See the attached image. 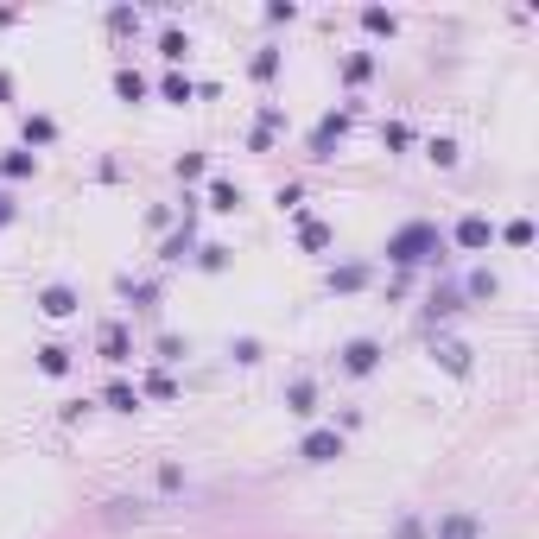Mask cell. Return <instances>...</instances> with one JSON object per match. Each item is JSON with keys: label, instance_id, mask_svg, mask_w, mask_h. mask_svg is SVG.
I'll use <instances>...</instances> for the list:
<instances>
[{"label": "cell", "instance_id": "39", "mask_svg": "<svg viewBox=\"0 0 539 539\" xmlns=\"http://www.w3.org/2000/svg\"><path fill=\"white\" fill-rule=\"evenodd\" d=\"M299 197H305L299 184H280V190H274V204H280V210H299Z\"/></svg>", "mask_w": 539, "mask_h": 539}, {"label": "cell", "instance_id": "25", "mask_svg": "<svg viewBox=\"0 0 539 539\" xmlns=\"http://www.w3.org/2000/svg\"><path fill=\"white\" fill-rule=\"evenodd\" d=\"M451 311H463V292H457V286L432 292V317H451Z\"/></svg>", "mask_w": 539, "mask_h": 539}, {"label": "cell", "instance_id": "10", "mask_svg": "<svg viewBox=\"0 0 539 539\" xmlns=\"http://www.w3.org/2000/svg\"><path fill=\"white\" fill-rule=\"evenodd\" d=\"M32 172H38V153H26V147L0 153V178H32Z\"/></svg>", "mask_w": 539, "mask_h": 539}, {"label": "cell", "instance_id": "30", "mask_svg": "<svg viewBox=\"0 0 539 539\" xmlns=\"http://www.w3.org/2000/svg\"><path fill=\"white\" fill-rule=\"evenodd\" d=\"M159 51H165V57H172V63H178V57H184V51H190V38H184V32H178V26H172V32H165V38H159Z\"/></svg>", "mask_w": 539, "mask_h": 539}, {"label": "cell", "instance_id": "1", "mask_svg": "<svg viewBox=\"0 0 539 539\" xmlns=\"http://www.w3.org/2000/svg\"><path fill=\"white\" fill-rule=\"evenodd\" d=\"M438 254H444L438 223H407V229L387 235V260H393V266H425V260H438Z\"/></svg>", "mask_w": 539, "mask_h": 539}, {"label": "cell", "instance_id": "28", "mask_svg": "<svg viewBox=\"0 0 539 539\" xmlns=\"http://www.w3.org/2000/svg\"><path fill=\"white\" fill-rule=\"evenodd\" d=\"M274 71H280V51H274V45H260V51H254V77L266 83V77H274Z\"/></svg>", "mask_w": 539, "mask_h": 539}, {"label": "cell", "instance_id": "7", "mask_svg": "<svg viewBox=\"0 0 539 539\" xmlns=\"http://www.w3.org/2000/svg\"><path fill=\"white\" fill-rule=\"evenodd\" d=\"M495 241V229H489V216H463L457 223V248H469V254H483Z\"/></svg>", "mask_w": 539, "mask_h": 539}, {"label": "cell", "instance_id": "18", "mask_svg": "<svg viewBox=\"0 0 539 539\" xmlns=\"http://www.w3.org/2000/svg\"><path fill=\"white\" fill-rule=\"evenodd\" d=\"M438 539H476V520H469V514H444L438 520Z\"/></svg>", "mask_w": 539, "mask_h": 539}, {"label": "cell", "instance_id": "22", "mask_svg": "<svg viewBox=\"0 0 539 539\" xmlns=\"http://www.w3.org/2000/svg\"><path fill=\"white\" fill-rule=\"evenodd\" d=\"M121 299H133V305H153V299H159V286H153V280H121Z\"/></svg>", "mask_w": 539, "mask_h": 539}, {"label": "cell", "instance_id": "14", "mask_svg": "<svg viewBox=\"0 0 539 539\" xmlns=\"http://www.w3.org/2000/svg\"><path fill=\"white\" fill-rule=\"evenodd\" d=\"M210 210H223V216H235V210H241V184H229V178H216V184H210Z\"/></svg>", "mask_w": 539, "mask_h": 539}, {"label": "cell", "instance_id": "27", "mask_svg": "<svg viewBox=\"0 0 539 539\" xmlns=\"http://www.w3.org/2000/svg\"><path fill=\"white\" fill-rule=\"evenodd\" d=\"M197 266H210V274H223V266H229V248H223V241H210V248H197Z\"/></svg>", "mask_w": 539, "mask_h": 539}, {"label": "cell", "instance_id": "29", "mask_svg": "<svg viewBox=\"0 0 539 539\" xmlns=\"http://www.w3.org/2000/svg\"><path fill=\"white\" fill-rule=\"evenodd\" d=\"M362 26H368V32H387V38H393V26H400V20H393V13H381V7H362Z\"/></svg>", "mask_w": 539, "mask_h": 539}, {"label": "cell", "instance_id": "16", "mask_svg": "<svg viewBox=\"0 0 539 539\" xmlns=\"http://www.w3.org/2000/svg\"><path fill=\"white\" fill-rule=\"evenodd\" d=\"M114 96H121V102H140V96H147V77H140V71H114Z\"/></svg>", "mask_w": 539, "mask_h": 539}, {"label": "cell", "instance_id": "8", "mask_svg": "<svg viewBox=\"0 0 539 539\" xmlns=\"http://www.w3.org/2000/svg\"><path fill=\"white\" fill-rule=\"evenodd\" d=\"M77 305H83L77 286H45V292H38V311H45V317H71Z\"/></svg>", "mask_w": 539, "mask_h": 539}, {"label": "cell", "instance_id": "32", "mask_svg": "<svg viewBox=\"0 0 539 539\" xmlns=\"http://www.w3.org/2000/svg\"><path fill=\"white\" fill-rule=\"evenodd\" d=\"M178 178H184V184L204 178V153H184V159H178Z\"/></svg>", "mask_w": 539, "mask_h": 539}, {"label": "cell", "instance_id": "34", "mask_svg": "<svg viewBox=\"0 0 539 539\" xmlns=\"http://www.w3.org/2000/svg\"><path fill=\"white\" fill-rule=\"evenodd\" d=\"M159 362H184V336H159Z\"/></svg>", "mask_w": 539, "mask_h": 539}, {"label": "cell", "instance_id": "5", "mask_svg": "<svg viewBox=\"0 0 539 539\" xmlns=\"http://www.w3.org/2000/svg\"><path fill=\"white\" fill-rule=\"evenodd\" d=\"M96 350H102V362H127V356H133V336H127V324H102Z\"/></svg>", "mask_w": 539, "mask_h": 539}, {"label": "cell", "instance_id": "11", "mask_svg": "<svg viewBox=\"0 0 539 539\" xmlns=\"http://www.w3.org/2000/svg\"><path fill=\"white\" fill-rule=\"evenodd\" d=\"M280 127H286V114H280L274 102H266V108H260V121H254V133H248V147L260 153V147H266V140H274V133H280Z\"/></svg>", "mask_w": 539, "mask_h": 539}, {"label": "cell", "instance_id": "24", "mask_svg": "<svg viewBox=\"0 0 539 539\" xmlns=\"http://www.w3.org/2000/svg\"><path fill=\"white\" fill-rule=\"evenodd\" d=\"M501 241H508V248H533V223H526V216H514V223L501 229Z\"/></svg>", "mask_w": 539, "mask_h": 539}, {"label": "cell", "instance_id": "4", "mask_svg": "<svg viewBox=\"0 0 539 539\" xmlns=\"http://www.w3.org/2000/svg\"><path fill=\"white\" fill-rule=\"evenodd\" d=\"M381 368V343H375V336H350V343H343V375H375Z\"/></svg>", "mask_w": 539, "mask_h": 539}, {"label": "cell", "instance_id": "33", "mask_svg": "<svg viewBox=\"0 0 539 539\" xmlns=\"http://www.w3.org/2000/svg\"><path fill=\"white\" fill-rule=\"evenodd\" d=\"M469 299H495V274H469Z\"/></svg>", "mask_w": 539, "mask_h": 539}, {"label": "cell", "instance_id": "15", "mask_svg": "<svg viewBox=\"0 0 539 539\" xmlns=\"http://www.w3.org/2000/svg\"><path fill=\"white\" fill-rule=\"evenodd\" d=\"M330 241H336V229H330V223H311V216L299 223V248H311V254H317V248H330Z\"/></svg>", "mask_w": 539, "mask_h": 539}, {"label": "cell", "instance_id": "36", "mask_svg": "<svg viewBox=\"0 0 539 539\" xmlns=\"http://www.w3.org/2000/svg\"><path fill=\"white\" fill-rule=\"evenodd\" d=\"M108 26H114V32H133V26H140V13H133V7H114Z\"/></svg>", "mask_w": 539, "mask_h": 539}, {"label": "cell", "instance_id": "41", "mask_svg": "<svg viewBox=\"0 0 539 539\" xmlns=\"http://www.w3.org/2000/svg\"><path fill=\"white\" fill-rule=\"evenodd\" d=\"M7 96H13V77H7V71H0V102H7Z\"/></svg>", "mask_w": 539, "mask_h": 539}, {"label": "cell", "instance_id": "31", "mask_svg": "<svg viewBox=\"0 0 539 539\" xmlns=\"http://www.w3.org/2000/svg\"><path fill=\"white\" fill-rule=\"evenodd\" d=\"M425 153H432V165H457V140H432Z\"/></svg>", "mask_w": 539, "mask_h": 539}, {"label": "cell", "instance_id": "40", "mask_svg": "<svg viewBox=\"0 0 539 539\" xmlns=\"http://www.w3.org/2000/svg\"><path fill=\"white\" fill-rule=\"evenodd\" d=\"M13 216H20V210H13V197H7V190H0V229H7Z\"/></svg>", "mask_w": 539, "mask_h": 539}, {"label": "cell", "instance_id": "13", "mask_svg": "<svg viewBox=\"0 0 539 539\" xmlns=\"http://www.w3.org/2000/svg\"><path fill=\"white\" fill-rule=\"evenodd\" d=\"M432 362H444L451 375H469V350H463V343H451V336H444V343H432Z\"/></svg>", "mask_w": 539, "mask_h": 539}, {"label": "cell", "instance_id": "37", "mask_svg": "<svg viewBox=\"0 0 539 539\" xmlns=\"http://www.w3.org/2000/svg\"><path fill=\"white\" fill-rule=\"evenodd\" d=\"M229 356H235V362H260V343H254V336H241V343H229Z\"/></svg>", "mask_w": 539, "mask_h": 539}, {"label": "cell", "instance_id": "9", "mask_svg": "<svg viewBox=\"0 0 539 539\" xmlns=\"http://www.w3.org/2000/svg\"><path fill=\"white\" fill-rule=\"evenodd\" d=\"M324 286H330V292H362V286H368V266H362V260H350V266H330V274H324Z\"/></svg>", "mask_w": 539, "mask_h": 539}, {"label": "cell", "instance_id": "3", "mask_svg": "<svg viewBox=\"0 0 539 539\" xmlns=\"http://www.w3.org/2000/svg\"><path fill=\"white\" fill-rule=\"evenodd\" d=\"M299 457H305V463H336V457H343V432H336V425L305 432V438H299Z\"/></svg>", "mask_w": 539, "mask_h": 539}, {"label": "cell", "instance_id": "21", "mask_svg": "<svg viewBox=\"0 0 539 539\" xmlns=\"http://www.w3.org/2000/svg\"><path fill=\"white\" fill-rule=\"evenodd\" d=\"M159 96H165V102H190V96H197V83H190V77H178V71H172V77H165V83H159Z\"/></svg>", "mask_w": 539, "mask_h": 539}, {"label": "cell", "instance_id": "38", "mask_svg": "<svg viewBox=\"0 0 539 539\" xmlns=\"http://www.w3.org/2000/svg\"><path fill=\"white\" fill-rule=\"evenodd\" d=\"M147 393H153V400H172L178 387H172V375H147Z\"/></svg>", "mask_w": 539, "mask_h": 539}, {"label": "cell", "instance_id": "35", "mask_svg": "<svg viewBox=\"0 0 539 539\" xmlns=\"http://www.w3.org/2000/svg\"><path fill=\"white\" fill-rule=\"evenodd\" d=\"M393 539H425V520H419V514H407V520L393 526Z\"/></svg>", "mask_w": 539, "mask_h": 539}, {"label": "cell", "instance_id": "12", "mask_svg": "<svg viewBox=\"0 0 539 539\" xmlns=\"http://www.w3.org/2000/svg\"><path fill=\"white\" fill-rule=\"evenodd\" d=\"M20 133H26V153H32V147H51V140H57V121H51V114H26Z\"/></svg>", "mask_w": 539, "mask_h": 539}, {"label": "cell", "instance_id": "17", "mask_svg": "<svg viewBox=\"0 0 539 539\" xmlns=\"http://www.w3.org/2000/svg\"><path fill=\"white\" fill-rule=\"evenodd\" d=\"M38 368H45V375H71V350H63V343H45V350H38Z\"/></svg>", "mask_w": 539, "mask_h": 539}, {"label": "cell", "instance_id": "20", "mask_svg": "<svg viewBox=\"0 0 539 539\" xmlns=\"http://www.w3.org/2000/svg\"><path fill=\"white\" fill-rule=\"evenodd\" d=\"M190 241H197V235H190V210H184V229H178V235L159 248V260H184V254H190Z\"/></svg>", "mask_w": 539, "mask_h": 539}, {"label": "cell", "instance_id": "19", "mask_svg": "<svg viewBox=\"0 0 539 539\" xmlns=\"http://www.w3.org/2000/svg\"><path fill=\"white\" fill-rule=\"evenodd\" d=\"M102 400H108L114 413H133V407H140V387H127V381H114V387H108Z\"/></svg>", "mask_w": 539, "mask_h": 539}, {"label": "cell", "instance_id": "6", "mask_svg": "<svg viewBox=\"0 0 539 539\" xmlns=\"http://www.w3.org/2000/svg\"><path fill=\"white\" fill-rule=\"evenodd\" d=\"M286 407H292L299 419L317 413V381H311V375H292V381H286Z\"/></svg>", "mask_w": 539, "mask_h": 539}, {"label": "cell", "instance_id": "2", "mask_svg": "<svg viewBox=\"0 0 539 539\" xmlns=\"http://www.w3.org/2000/svg\"><path fill=\"white\" fill-rule=\"evenodd\" d=\"M350 127H356V114H350V108H330V114L311 127V159H336V147L350 140Z\"/></svg>", "mask_w": 539, "mask_h": 539}, {"label": "cell", "instance_id": "23", "mask_svg": "<svg viewBox=\"0 0 539 539\" xmlns=\"http://www.w3.org/2000/svg\"><path fill=\"white\" fill-rule=\"evenodd\" d=\"M407 140H413V127H407V121H381V147H393V153H400Z\"/></svg>", "mask_w": 539, "mask_h": 539}, {"label": "cell", "instance_id": "26", "mask_svg": "<svg viewBox=\"0 0 539 539\" xmlns=\"http://www.w3.org/2000/svg\"><path fill=\"white\" fill-rule=\"evenodd\" d=\"M343 77H350V83H368V77H375V57H368V51H356V57L343 63Z\"/></svg>", "mask_w": 539, "mask_h": 539}]
</instances>
